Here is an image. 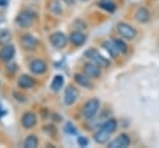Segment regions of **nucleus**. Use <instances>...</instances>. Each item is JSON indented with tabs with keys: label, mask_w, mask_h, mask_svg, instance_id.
<instances>
[{
	"label": "nucleus",
	"mask_w": 159,
	"mask_h": 148,
	"mask_svg": "<svg viewBox=\"0 0 159 148\" xmlns=\"http://www.w3.org/2000/svg\"><path fill=\"white\" fill-rule=\"evenodd\" d=\"M4 114H5V111H4V109H2V107L0 106V118H1Z\"/></svg>",
	"instance_id": "31"
},
{
	"label": "nucleus",
	"mask_w": 159,
	"mask_h": 148,
	"mask_svg": "<svg viewBox=\"0 0 159 148\" xmlns=\"http://www.w3.org/2000/svg\"><path fill=\"white\" fill-rule=\"evenodd\" d=\"M81 1H88V0H81Z\"/></svg>",
	"instance_id": "33"
},
{
	"label": "nucleus",
	"mask_w": 159,
	"mask_h": 148,
	"mask_svg": "<svg viewBox=\"0 0 159 148\" xmlns=\"http://www.w3.org/2000/svg\"><path fill=\"white\" fill-rule=\"evenodd\" d=\"M86 40H87V37L81 30H75L68 35V41L73 46H82L86 42Z\"/></svg>",
	"instance_id": "13"
},
{
	"label": "nucleus",
	"mask_w": 159,
	"mask_h": 148,
	"mask_svg": "<svg viewBox=\"0 0 159 148\" xmlns=\"http://www.w3.org/2000/svg\"><path fill=\"white\" fill-rule=\"evenodd\" d=\"M15 46L12 44H6L2 45V47L0 49V61L1 62H9L12 60V57L15 56Z\"/></svg>",
	"instance_id": "11"
},
{
	"label": "nucleus",
	"mask_w": 159,
	"mask_h": 148,
	"mask_svg": "<svg viewBox=\"0 0 159 148\" xmlns=\"http://www.w3.org/2000/svg\"><path fill=\"white\" fill-rule=\"evenodd\" d=\"M113 42H114L116 47L118 49L119 53H125L128 51V46H127V44L122 39H113Z\"/></svg>",
	"instance_id": "24"
},
{
	"label": "nucleus",
	"mask_w": 159,
	"mask_h": 148,
	"mask_svg": "<svg viewBox=\"0 0 159 148\" xmlns=\"http://www.w3.org/2000/svg\"><path fill=\"white\" fill-rule=\"evenodd\" d=\"M134 17H135V20L138 22L147 24L150 20V14H149V11H148V9L145 6H139L134 12Z\"/></svg>",
	"instance_id": "16"
},
{
	"label": "nucleus",
	"mask_w": 159,
	"mask_h": 148,
	"mask_svg": "<svg viewBox=\"0 0 159 148\" xmlns=\"http://www.w3.org/2000/svg\"><path fill=\"white\" fill-rule=\"evenodd\" d=\"M117 127H118L117 121H116L114 118H109V119H107L106 122H103L99 128H102V129H104L106 132H108V133L112 134V133H114V132L117 131Z\"/></svg>",
	"instance_id": "18"
},
{
	"label": "nucleus",
	"mask_w": 159,
	"mask_h": 148,
	"mask_svg": "<svg viewBox=\"0 0 159 148\" xmlns=\"http://www.w3.org/2000/svg\"><path fill=\"white\" fill-rule=\"evenodd\" d=\"M2 21H4V15H2L1 12H0V24H1Z\"/></svg>",
	"instance_id": "32"
},
{
	"label": "nucleus",
	"mask_w": 159,
	"mask_h": 148,
	"mask_svg": "<svg viewBox=\"0 0 159 148\" xmlns=\"http://www.w3.org/2000/svg\"><path fill=\"white\" fill-rule=\"evenodd\" d=\"M20 44H21V46H22L24 50H26V51H34L37 47L39 41L31 34H25V35H22L20 37Z\"/></svg>",
	"instance_id": "8"
},
{
	"label": "nucleus",
	"mask_w": 159,
	"mask_h": 148,
	"mask_svg": "<svg viewBox=\"0 0 159 148\" xmlns=\"http://www.w3.org/2000/svg\"><path fill=\"white\" fill-rule=\"evenodd\" d=\"M130 144V138H129V136L128 134H125V133H122V134H119L118 137H116L112 142H109V144H108V147H111V148H124V147H128Z\"/></svg>",
	"instance_id": "12"
},
{
	"label": "nucleus",
	"mask_w": 159,
	"mask_h": 148,
	"mask_svg": "<svg viewBox=\"0 0 159 148\" xmlns=\"http://www.w3.org/2000/svg\"><path fill=\"white\" fill-rule=\"evenodd\" d=\"M37 146H39V139L35 134H29L24 141L25 148H36Z\"/></svg>",
	"instance_id": "22"
},
{
	"label": "nucleus",
	"mask_w": 159,
	"mask_h": 148,
	"mask_svg": "<svg viewBox=\"0 0 159 148\" xmlns=\"http://www.w3.org/2000/svg\"><path fill=\"white\" fill-rule=\"evenodd\" d=\"M78 95H80V91H78L77 87H75L72 85L67 86L66 90H65V93H63V102H65V104L66 106H72L76 102V99L78 98Z\"/></svg>",
	"instance_id": "7"
},
{
	"label": "nucleus",
	"mask_w": 159,
	"mask_h": 148,
	"mask_svg": "<svg viewBox=\"0 0 159 148\" xmlns=\"http://www.w3.org/2000/svg\"><path fill=\"white\" fill-rule=\"evenodd\" d=\"M17 87L20 90H30L35 87V80L29 75H20L17 78Z\"/></svg>",
	"instance_id": "14"
},
{
	"label": "nucleus",
	"mask_w": 159,
	"mask_h": 148,
	"mask_svg": "<svg viewBox=\"0 0 159 148\" xmlns=\"http://www.w3.org/2000/svg\"><path fill=\"white\" fill-rule=\"evenodd\" d=\"M109 136H111V133H108V132H106L104 129L99 128V129H98V131L94 133L93 138H94V141H96L98 144H104L106 142H108Z\"/></svg>",
	"instance_id": "20"
},
{
	"label": "nucleus",
	"mask_w": 159,
	"mask_h": 148,
	"mask_svg": "<svg viewBox=\"0 0 159 148\" xmlns=\"http://www.w3.org/2000/svg\"><path fill=\"white\" fill-rule=\"evenodd\" d=\"M21 126H22V128H25V129H31V128H34L35 126H36V122H37V117H36V114L34 113V112H31V111H27V112H25L22 116H21Z\"/></svg>",
	"instance_id": "9"
},
{
	"label": "nucleus",
	"mask_w": 159,
	"mask_h": 148,
	"mask_svg": "<svg viewBox=\"0 0 159 148\" xmlns=\"http://www.w3.org/2000/svg\"><path fill=\"white\" fill-rule=\"evenodd\" d=\"M36 15L32 12V11H29V10H24L21 11L16 19H15V24L21 27V29H29L31 27V25L34 24V20H35Z\"/></svg>",
	"instance_id": "1"
},
{
	"label": "nucleus",
	"mask_w": 159,
	"mask_h": 148,
	"mask_svg": "<svg viewBox=\"0 0 159 148\" xmlns=\"http://www.w3.org/2000/svg\"><path fill=\"white\" fill-rule=\"evenodd\" d=\"M73 78H75V82L77 85H80L81 87H84V88H88V90L89 88H93V83L91 81V77H88L86 73L77 72V73H75Z\"/></svg>",
	"instance_id": "15"
},
{
	"label": "nucleus",
	"mask_w": 159,
	"mask_h": 148,
	"mask_svg": "<svg viewBox=\"0 0 159 148\" xmlns=\"http://www.w3.org/2000/svg\"><path fill=\"white\" fill-rule=\"evenodd\" d=\"M12 95H14L15 99H17L19 102H25V101H26V96H25L24 93H20V92L15 91V92H12Z\"/></svg>",
	"instance_id": "28"
},
{
	"label": "nucleus",
	"mask_w": 159,
	"mask_h": 148,
	"mask_svg": "<svg viewBox=\"0 0 159 148\" xmlns=\"http://www.w3.org/2000/svg\"><path fill=\"white\" fill-rule=\"evenodd\" d=\"M77 143H78V146H81V147H87V146H88V139H87L86 137H78V138H77Z\"/></svg>",
	"instance_id": "29"
},
{
	"label": "nucleus",
	"mask_w": 159,
	"mask_h": 148,
	"mask_svg": "<svg viewBox=\"0 0 159 148\" xmlns=\"http://www.w3.org/2000/svg\"><path fill=\"white\" fill-rule=\"evenodd\" d=\"M16 70H17L16 65H15V63H12V65H7V66H6L5 72H6V75H14Z\"/></svg>",
	"instance_id": "27"
},
{
	"label": "nucleus",
	"mask_w": 159,
	"mask_h": 148,
	"mask_svg": "<svg viewBox=\"0 0 159 148\" xmlns=\"http://www.w3.org/2000/svg\"><path fill=\"white\" fill-rule=\"evenodd\" d=\"M10 41H11V34L7 30H1L0 31V44L6 45V44H10Z\"/></svg>",
	"instance_id": "25"
},
{
	"label": "nucleus",
	"mask_w": 159,
	"mask_h": 148,
	"mask_svg": "<svg viewBox=\"0 0 159 148\" xmlns=\"http://www.w3.org/2000/svg\"><path fill=\"white\" fill-rule=\"evenodd\" d=\"M63 83H65L63 76H62V75H56V76L53 77V80H52V82H51V90H52L53 92H58V91L62 88Z\"/></svg>",
	"instance_id": "21"
},
{
	"label": "nucleus",
	"mask_w": 159,
	"mask_h": 148,
	"mask_svg": "<svg viewBox=\"0 0 159 148\" xmlns=\"http://www.w3.org/2000/svg\"><path fill=\"white\" fill-rule=\"evenodd\" d=\"M29 70L34 75H43L47 71V63L41 58H34L29 62Z\"/></svg>",
	"instance_id": "6"
},
{
	"label": "nucleus",
	"mask_w": 159,
	"mask_h": 148,
	"mask_svg": "<svg viewBox=\"0 0 159 148\" xmlns=\"http://www.w3.org/2000/svg\"><path fill=\"white\" fill-rule=\"evenodd\" d=\"M48 40H50V44H51L53 47L58 49V50H60V49H65L66 45H67V42H68V37H67L63 32H61V31H55V32H52V34L50 35Z\"/></svg>",
	"instance_id": "5"
},
{
	"label": "nucleus",
	"mask_w": 159,
	"mask_h": 148,
	"mask_svg": "<svg viewBox=\"0 0 159 148\" xmlns=\"http://www.w3.org/2000/svg\"><path fill=\"white\" fill-rule=\"evenodd\" d=\"M47 9L53 15H61L62 14V5L58 0H48Z\"/></svg>",
	"instance_id": "19"
},
{
	"label": "nucleus",
	"mask_w": 159,
	"mask_h": 148,
	"mask_svg": "<svg viewBox=\"0 0 159 148\" xmlns=\"http://www.w3.org/2000/svg\"><path fill=\"white\" fill-rule=\"evenodd\" d=\"M61 1H63L67 5H75V2H76V0H61Z\"/></svg>",
	"instance_id": "30"
},
{
	"label": "nucleus",
	"mask_w": 159,
	"mask_h": 148,
	"mask_svg": "<svg viewBox=\"0 0 159 148\" xmlns=\"http://www.w3.org/2000/svg\"><path fill=\"white\" fill-rule=\"evenodd\" d=\"M117 32L120 35V37L125 40H133L137 36V30L134 26H132L128 22H118L117 24Z\"/></svg>",
	"instance_id": "4"
},
{
	"label": "nucleus",
	"mask_w": 159,
	"mask_h": 148,
	"mask_svg": "<svg viewBox=\"0 0 159 148\" xmlns=\"http://www.w3.org/2000/svg\"><path fill=\"white\" fill-rule=\"evenodd\" d=\"M99 107H101V102L97 98L88 99L83 104V107H82V114H83V117L87 118V119H92L96 116V113L98 112Z\"/></svg>",
	"instance_id": "2"
},
{
	"label": "nucleus",
	"mask_w": 159,
	"mask_h": 148,
	"mask_svg": "<svg viewBox=\"0 0 159 148\" xmlns=\"http://www.w3.org/2000/svg\"><path fill=\"white\" fill-rule=\"evenodd\" d=\"M65 132L68 133V134H72V136L77 134V129H76V127H75L71 122H67V123L65 124Z\"/></svg>",
	"instance_id": "26"
},
{
	"label": "nucleus",
	"mask_w": 159,
	"mask_h": 148,
	"mask_svg": "<svg viewBox=\"0 0 159 148\" xmlns=\"http://www.w3.org/2000/svg\"><path fill=\"white\" fill-rule=\"evenodd\" d=\"M34 1H37V0H34Z\"/></svg>",
	"instance_id": "34"
},
{
	"label": "nucleus",
	"mask_w": 159,
	"mask_h": 148,
	"mask_svg": "<svg viewBox=\"0 0 159 148\" xmlns=\"http://www.w3.org/2000/svg\"><path fill=\"white\" fill-rule=\"evenodd\" d=\"M83 73H86L91 78H99L101 77V66L94 62H86L83 65Z\"/></svg>",
	"instance_id": "10"
},
{
	"label": "nucleus",
	"mask_w": 159,
	"mask_h": 148,
	"mask_svg": "<svg viewBox=\"0 0 159 148\" xmlns=\"http://www.w3.org/2000/svg\"><path fill=\"white\" fill-rule=\"evenodd\" d=\"M84 56L87 58H89L92 62H94L98 66H101V67H108L111 65V61L107 57H104L103 55H101V52L98 50H96V49H88L84 52Z\"/></svg>",
	"instance_id": "3"
},
{
	"label": "nucleus",
	"mask_w": 159,
	"mask_h": 148,
	"mask_svg": "<svg viewBox=\"0 0 159 148\" xmlns=\"http://www.w3.org/2000/svg\"><path fill=\"white\" fill-rule=\"evenodd\" d=\"M102 46H103V49L108 52V55H111V57L116 58V57L119 55V51H118V49L116 47L113 40H106V41H103V42H102Z\"/></svg>",
	"instance_id": "17"
},
{
	"label": "nucleus",
	"mask_w": 159,
	"mask_h": 148,
	"mask_svg": "<svg viewBox=\"0 0 159 148\" xmlns=\"http://www.w3.org/2000/svg\"><path fill=\"white\" fill-rule=\"evenodd\" d=\"M99 7H102L103 10H106V11H108V12H114L116 9H117L116 4L112 2L111 0H103V1H101V2H99Z\"/></svg>",
	"instance_id": "23"
}]
</instances>
